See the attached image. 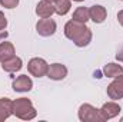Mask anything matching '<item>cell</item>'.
<instances>
[{
	"label": "cell",
	"mask_w": 123,
	"mask_h": 122,
	"mask_svg": "<svg viewBox=\"0 0 123 122\" xmlns=\"http://www.w3.org/2000/svg\"><path fill=\"white\" fill-rule=\"evenodd\" d=\"M64 36L77 47H85L92 42V30L86 26V23H79L73 19L64 25Z\"/></svg>",
	"instance_id": "obj_1"
},
{
	"label": "cell",
	"mask_w": 123,
	"mask_h": 122,
	"mask_svg": "<svg viewBox=\"0 0 123 122\" xmlns=\"http://www.w3.org/2000/svg\"><path fill=\"white\" fill-rule=\"evenodd\" d=\"M13 115H16L19 119L30 121L33 118H36L37 111L34 109V106H33L30 99L19 98V99L13 101Z\"/></svg>",
	"instance_id": "obj_2"
},
{
	"label": "cell",
	"mask_w": 123,
	"mask_h": 122,
	"mask_svg": "<svg viewBox=\"0 0 123 122\" xmlns=\"http://www.w3.org/2000/svg\"><path fill=\"white\" fill-rule=\"evenodd\" d=\"M79 119L82 122H103L100 118V112L97 108H94L90 103H83L79 108Z\"/></svg>",
	"instance_id": "obj_3"
},
{
	"label": "cell",
	"mask_w": 123,
	"mask_h": 122,
	"mask_svg": "<svg viewBox=\"0 0 123 122\" xmlns=\"http://www.w3.org/2000/svg\"><path fill=\"white\" fill-rule=\"evenodd\" d=\"M27 70L31 76H36V78H43L47 75V70H49V63L42 59V58H31L29 63H27Z\"/></svg>",
	"instance_id": "obj_4"
},
{
	"label": "cell",
	"mask_w": 123,
	"mask_h": 122,
	"mask_svg": "<svg viewBox=\"0 0 123 122\" xmlns=\"http://www.w3.org/2000/svg\"><path fill=\"white\" fill-rule=\"evenodd\" d=\"M57 29V25L53 19L50 17H46V19H40L37 23H36V32L43 36V37H49V36H53L56 33Z\"/></svg>",
	"instance_id": "obj_5"
},
{
	"label": "cell",
	"mask_w": 123,
	"mask_h": 122,
	"mask_svg": "<svg viewBox=\"0 0 123 122\" xmlns=\"http://www.w3.org/2000/svg\"><path fill=\"white\" fill-rule=\"evenodd\" d=\"M107 96L113 101L122 99L123 98V73L113 78V82L107 86Z\"/></svg>",
	"instance_id": "obj_6"
},
{
	"label": "cell",
	"mask_w": 123,
	"mask_h": 122,
	"mask_svg": "<svg viewBox=\"0 0 123 122\" xmlns=\"http://www.w3.org/2000/svg\"><path fill=\"white\" fill-rule=\"evenodd\" d=\"M120 111H122V108H120V105L116 103V102H106V103H103V106L99 109L102 121H107V119L116 118V116L120 114Z\"/></svg>",
	"instance_id": "obj_7"
},
{
	"label": "cell",
	"mask_w": 123,
	"mask_h": 122,
	"mask_svg": "<svg viewBox=\"0 0 123 122\" xmlns=\"http://www.w3.org/2000/svg\"><path fill=\"white\" fill-rule=\"evenodd\" d=\"M67 76V68L62 63H52L49 65L47 78L52 81H63Z\"/></svg>",
	"instance_id": "obj_8"
},
{
	"label": "cell",
	"mask_w": 123,
	"mask_h": 122,
	"mask_svg": "<svg viewBox=\"0 0 123 122\" xmlns=\"http://www.w3.org/2000/svg\"><path fill=\"white\" fill-rule=\"evenodd\" d=\"M12 88L14 92H29L33 88V81L27 75H20L13 81Z\"/></svg>",
	"instance_id": "obj_9"
},
{
	"label": "cell",
	"mask_w": 123,
	"mask_h": 122,
	"mask_svg": "<svg viewBox=\"0 0 123 122\" xmlns=\"http://www.w3.org/2000/svg\"><path fill=\"white\" fill-rule=\"evenodd\" d=\"M89 17H90V20H93L94 23L100 25V23H103L106 20L107 10H106V7H103L100 4H94V6H92L89 9Z\"/></svg>",
	"instance_id": "obj_10"
},
{
	"label": "cell",
	"mask_w": 123,
	"mask_h": 122,
	"mask_svg": "<svg viewBox=\"0 0 123 122\" xmlns=\"http://www.w3.org/2000/svg\"><path fill=\"white\" fill-rule=\"evenodd\" d=\"M22 68H23V62H22V59L19 56H16V55L1 62V69L6 70V72H9V73L19 72Z\"/></svg>",
	"instance_id": "obj_11"
},
{
	"label": "cell",
	"mask_w": 123,
	"mask_h": 122,
	"mask_svg": "<svg viewBox=\"0 0 123 122\" xmlns=\"http://www.w3.org/2000/svg\"><path fill=\"white\" fill-rule=\"evenodd\" d=\"M55 13V6L53 3L47 1V0H42L37 3L36 6V14L40 19H46V17H52V14Z\"/></svg>",
	"instance_id": "obj_12"
},
{
	"label": "cell",
	"mask_w": 123,
	"mask_h": 122,
	"mask_svg": "<svg viewBox=\"0 0 123 122\" xmlns=\"http://www.w3.org/2000/svg\"><path fill=\"white\" fill-rule=\"evenodd\" d=\"M10 115H13V101L9 98H0V122L6 121Z\"/></svg>",
	"instance_id": "obj_13"
},
{
	"label": "cell",
	"mask_w": 123,
	"mask_h": 122,
	"mask_svg": "<svg viewBox=\"0 0 123 122\" xmlns=\"http://www.w3.org/2000/svg\"><path fill=\"white\" fill-rule=\"evenodd\" d=\"M14 53H16V50H14L13 43H10V42H1L0 43V62L14 56Z\"/></svg>",
	"instance_id": "obj_14"
},
{
	"label": "cell",
	"mask_w": 123,
	"mask_h": 122,
	"mask_svg": "<svg viewBox=\"0 0 123 122\" xmlns=\"http://www.w3.org/2000/svg\"><path fill=\"white\" fill-rule=\"evenodd\" d=\"M103 73L107 78H116V76L123 73V66L117 65V63H107L103 68Z\"/></svg>",
	"instance_id": "obj_15"
},
{
	"label": "cell",
	"mask_w": 123,
	"mask_h": 122,
	"mask_svg": "<svg viewBox=\"0 0 123 122\" xmlns=\"http://www.w3.org/2000/svg\"><path fill=\"white\" fill-rule=\"evenodd\" d=\"M53 6H55V13H57L59 16H64L70 12L72 3L70 0H57Z\"/></svg>",
	"instance_id": "obj_16"
},
{
	"label": "cell",
	"mask_w": 123,
	"mask_h": 122,
	"mask_svg": "<svg viewBox=\"0 0 123 122\" xmlns=\"http://www.w3.org/2000/svg\"><path fill=\"white\" fill-rule=\"evenodd\" d=\"M73 20H76L79 23H86L87 20H90V17H89V9L87 7H77L73 12Z\"/></svg>",
	"instance_id": "obj_17"
},
{
	"label": "cell",
	"mask_w": 123,
	"mask_h": 122,
	"mask_svg": "<svg viewBox=\"0 0 123 122\" xmlns=\"http://www.w3.org/2000/svg\"><path fill=\"white\" fill-rule=\"evenodd\" d=\"M0 4L4 9H14L19 4V0H0Z\"/></svg>",
	"instance_id": "obj_18"
},
{
	"label": "cell",
	"mask_w": 123,
	"mask_h": 122,
	"mask_svg": "<svg viewBox=\"0 0 123 122\" xmlns=\"http://www.w3.org/2000/svg\"><path fill=\"white\" fill-rule=\"evenodd\" d=\"M6 27H7V19H6L4 13L0 10V32H1V30H6Z\"/></svg>",
	"instance_id": "obj_19"
},
{
	"label": "cell",
	"mask_w": 123,
	"mask_h": 122,
	"mask_svg": "<svg viewBox=\"0 0 123 122\" xmlns=\"http://www.w3.org/2000/svg\"><path fill=\"white\" fill-rule=\"evenodd\" d=\"M116 59L119 62H123V45H122V47L117 50V53H116Z\"/></svg>",
	"instance_id": "obj_20"
},
{
	"label": "cell",
	"mask_w": 123,
	"mask_h": 122,
	"mask_svg": "<svg viewBox=\"0 0 123 122\" xmlns=\"http://www.w3.org/2000/svg\"><path fill=\"white\" fill-rule=\"evenodd\" d=\"M117 20H119V23L122 25V27H123V10H119V13H117Z\"/></svg>",
	"instance_id": "obj_21"
},
{
	"label": "cell",
	"mask_w": 123,
	"mask_h": 122,
	"mask_svg": "<svg viewBox=\"0 0 123 122\" xmlns=\"http://www.w3.org/2000/svg\"><path fill=\"white\" fill-rule=\"evenodd\" d=\"M7 34H9V33H7L6 30H1V32H0V40L6 39V37H7Z\"/></svg>",
	"instance_id": "obj_22"
},
{
	"label": "cell",
	"mask_w": 123,
	"mask_h": 122,
	"mask_svg": "<svg viewBox=\"0 0 123 122\" xmlns=\"http://www.w3.org/2000/svg\"><path fill=\"white\" fill-rule=\"evenodd\" d=\"M47 1H50V3H53V4H55V3H56L57 0H47Z\"/></svg>",
	"instance_id": "obj_23"
},
{
	"label": "cell",
	"mask_w": 123,
	"mask_h": 122,
	"mask_svg": "<svg viewBox=\"0 0 123 122\" xmlns=\"http://www.w3.org/2000/svg\"><path fill=\"white\" fill-rule=\"evenodd\" d=\"M73 1H79L80 3V1H85V0H73Z\"/></svg>",
	"instance_id": "obj_24"
},
{
	"label": "cell",
	"mask_w": 123,
	"mask_h": 122,
	"mask_svg": "<svg viewBox=\"0 0 123 122\" xmlns=\"http://www.w3.org/2000/svg\"><path fill=\"white\" fill-rule=\"evenodd\" d=\"M122 122H123V116H122Z\"/></svg>",
	"instance_id": "obj_25"
},
{
	"label": "cell",
	"mask_w": 123,
	"mask_h": 122,
	"mask_svg": "<svg viewBox=\"0 0 123 122\" xmlns=\"http://www.w3.org/2000/svg\"><path fill=\"white\" fill-rule=\"evenodd\" d=\"M122 1H123V0H122Z\"/></svg>",
	"instance_id": "obj_26"
}]
</instances>
